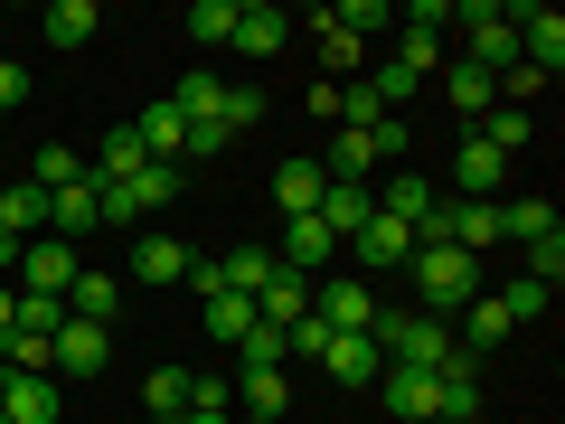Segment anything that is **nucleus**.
<instances>
[{"instance_id":"obj_1","label":"nucleus","mask_w":565,"mask_h":424,"mask_svg":"<svg viewBox=\"0 0 565 424\" xmlns=\"http://www.w3.org/2000/svg\"><path fill=\"white\" fill-rule=\"evenodd\" d=\"M161 104H170L180 123H217L226 141H236V132H255V123H264V95H255V85H226V76H207V66H189V76L170 85Z\"/></svg>"},{"instance_id":"obj_2","label":"nucleus","mask_w":565,"mask_h":424,"mask_svg":"<svg viewBox=\"0 0 565 424\" xmlns=\"http://www.w3.org/2000/svg\"><path fill=\"white\" fill-rule=\"evenodd\" d=\"M444 29H462V66H481V76H509L519 66V29H509L500 0H462Z\"/></svg>"},{"instance_id":"obj_3","label":"nucleus","mask_w":565,"mask_h":424,"mask_svg":"<svg viewBox=\"0 0 565 424\" xmlns=\"http://www.w3.org/2000/svg\"><path fill=\"white\" fill-rule=\"evenodd\" d=\"M405 274H415V293H424V311H434V321H444V311H462L471 293H481V264H471L462 245H415V264H405Z\"/></svg>"},{"instance_id":"obj_4","label":"nucleus","mask_w":565,"mask_h":424,"mask_svg":"<svg viewBox=\"0 0 565 424\" xmlns=\"http://www.w3.org/2000/svg\"><path fill=\"white\" fill-rule=\"evenodd\" d=\"M367 170H405V123L330 132V170H321V180H367Z\"/></svg>"},{"instance_id":"obj_5","label":"nucleus","mask_w":565,"mask_h":424,"mask_svg":"<svg viewBox=\"0 0 565 424\" xmlns=\"http://www.w3.org/2000/svg\"><path fill=\"white\" fill-rule=\"evenodd\" d=\"M415 226H405V218H386V208H377V218H367L359 226V236H349V264H359V274H405V264H415Z\"/></svg>"},{"instance_id":"obj_6","label":"nucleus","mask_w":565,"mask_h":424,"mask_svg":"<svg viewBox=\"0 0 565 424\" xmlns=\"http://www.w3.org/2000/svg\"><path fill=\"white\" fill-rule=\"evenodd\" d=\"M311 321H321L330 340H340V330H367V321H377V293H367L359 274H321V283H311Z\"/></svg>"},{"instance_id":"obj_7","label":"nucleus","mask_w":565,"mask_h":424,"mask_svg":"<svg viewBox=\"0 0 565 424\" xmlns=\"http://www.w3.org/2000/svg\"><path fill=\"white\" fill-rule=\"evenodd\" d=\"M0 415L10 424H57L66 415V386L47 368H0Z\"/></svg>"},{"instance_id":"obj_8","label":"nucleus","mask_w":565,"mask_h":424,"mask_svg":"<svg viewBox=\"0 0 565 424\" xmlns=\"http://www.w3.org/2000/svg\"><path fill=\"white\" fill-rule=\"evenodd\" d=\"M104 359H114V330H95V321H66L57 340H47V378H104Z\"/></svg>"},{"instance_id":"obj_9","label":"nucleus","mask_w":565,"mask_h":424,"mask_svg":"<svg viewBox=\"0 0 565 424\" xmlns=\"http://www.w3.org/2000/svg\"><path fill=\"white\" fill-rule=\"evenodd\" d=\"M76 264H85V245H66V236H29V245H20V293H57V303H66Z\"/></svg>"},{"instance_id":"obj_10","label":"nucleus","mask_w":565,"mask_h":424,"mask_svg":"<svg viewBox=\"0 0 565 424\" xmlns=\"http://www.w3.org/2000/svg\"><path fill=\"white\" fill-rule=\"evenodd\" d=\"M444 236L462 245L471 264L500 255V245H509V236H500V199H444Z\"/></svg>"},{"instance_id":"obj_11","label":"nucleus","mask_w":565,"mask_h":424,"mask_svg":"<svg viewBox=\"0 0 565 424\" xmlns=\"http://www.w3.org/2000/svg\"><path fill=\"white\" fill-rule=\"evenodd\" d=\"M509 29H519V66H537V76L556 85V66H565V20H556V10H509Z\"/></svg>"},{"instance_id":"obj_12","label":"nucleus","mask_w":565,"mask_h":424,"mask_svg":"<svg viewBox=\"0 0 565 424\" xmlns=\"http://www.w3.org/2000/svg\"><path fill=\"white\" fill-rule=\"evenodd\" d=\"M377 396L396 424H434L444 405H434V368H377Z\"/></svg>"},{"instance_id":"obj_13","label":"nucleus","mask_w":565,"mask_h":424,"mask_svg":"<svg viewBox=\"0 0 565 424\" xmlns=\"http://www.w3.org/2000/svg\"><path fill=\"white\" fill-rule=\"evenodd\" d=\"M132 283H151V293L189 283V245H180V236H161V226H141V236H132Z\"/></svg>"},{"instance_id":"obj_14","label":"nucleus","mask_w":565,"mask_h":424,"mask_svg":"<svg viewBox=\"0 0 565 424\" xmlns=\"http://www.w3.org/2000/svg\"><path fill=\"white\" fill-rule=\"evenodd\" d=\"M122 311V274H104V264H76V283H66V321H114Z\"/></svg>"},{"instance_id":"obj_15","label":"nucleus","mask_w":565,"mask_h":424,"mask_svg":"<svg viewBox=\"0 0 565 424\" xmlns=\"http://www.w3.org/2000/svg\"><path fill=\"white\" fill-rule=\"evenodd\" d=\"M95 226H104V189H95V180H76V189H57V199H47V236L85 245Z\"/></svg>"},{"instance_id":"obj_16","label":"nucleus","mask_w":565,"mask_h":424,"mask_svg":"<svg viewBox=\"0 0 565 424\" xmlns=\"http://www.w3.org/2000/svg\"><path fill=\"white\" fill-rule=\"evenodd\" d=\"M367 218H377V189H367V180H330L321 189V226L340 236V255H349V236H359Z\"/></svg>"},{"instance_id":"obj_17","label":"nucleus","mask_w":565,"mask_h":424,"mask_svg":"<svg viewBox=\"0 0 565 424\" xmlns=\"http://www.w3.org/2000/svg\"><path fill=\"white\" fill-rule=\"evenodd\" d=\"M452 180H462V189H452V199H500L509 161H500V151H490L481 132H462V151H452Z\"/></svg>"},{"instance_id":"obj_18","label":"nucleus","mask_w":565,"mask_h":424,"mask_svg":"<svg viewBox=\"0 0 565 424\" xmlns=\"http://www.w3.org/2000/svg\"><path fill=\"white\" fill-rule=\"evenodd\" d=\"M302 311H311V274H292V264H274V283L255 293V321H264V330H292Z\"/></svg>"},{"instance_id":"obj_19","label":"nucleus","mask_w":565,"mask_h":424,"mask_svg":"<svg viewBox=\"0 0 565 424\" xmlns=\"http://www.w3.org/2000/svg\"><path fill=\"white\" fill-rule=\"evenodd\" d=\"M330 255H340V236H330L321 218H282V255H274V264H292V274L321 283V264H330Z\"/></svg>"},{"instance_id":"obj_20","label":"nucleus","mask_w":565,"mask_h":424,"mask_svg":"<svg viewBox=\"0 0 565 424\" xmlns=\"http://www.w3.org/2000/svg\"><path fill=\"white\" fill-rule=\"evenodd\" d=\"M321 368H330V378H340V386H377V340H367V330H340V340H321Z\"/></svg>"},{"instance_id":"obj_21","label":"nucleus","mask_w":565,"mask_h":424,"mask_svg":"<svg viewBox=\"0 0 565 424\" xmlns=\"http://www.w3.org/2000/svg\"><path fill=\"white\" fill-rule=\"evenodd\" d=\"M282 39H292V20H282L274 0H236V47L245 57H274Z\"/></svg>"},{"instance_id":"obj_22","label":"nucleus","mask_w":565,"mask_h":424,"mask_svg":"<svg viewBox=\"0 0 565 424\" xmlns=\"http://www.w3.org/2000/svg\"><path fill=\"white\" fill-rule=\"evenodd\" d=\"M321 161H282L274 170V208H282V218H321Z\"/></svg>"},{"instance_id":"obj_23","label":"nucleus","mask_w":565,"mask_h":424,"mask_svg":"<svg viewBox=\"0 0 565 424\" xmlns=\"http://www.w3.org/2000/svg\"><path fill=\"white\" fill-rule=\"evenodd\" d=\"M444 95H452V114H462V132H471V123H481L490 104H500V85H490L481 66H462V57H444Z\"/></svg>"},{"instance_id":"obj_24","label":"nucleus","mask_w":565,"mask_h":424,"mask_svg":"<svg viewBox=\"0 0 565 424\" xmlns=\"http://www.w3.org/2000/svg\"><path fill=\"white\" fill-rule=\"evenodd\" d=\"M471 132H481V141H490V151H500V161H519L527 141H537V114H519V104H490V114H481V123H471Z\"/></svg>"},{"instance_id":"obj_25","label":"nucleus","mask_w":565,"mask_h":424,"mask_svg":"<svg viewBox=\"0 0 565 424\" xmlns=\"http://www.w3.org/2000/svg\"><path fill=\"white\" fill-rule=\"evenodd\" d=\"M189 396H199V378H189V368H151V378H141V405H151V424H180V415H189Z\"/></svg>"},{"instance_id":"obj_26","label":"nucleus","mask_w":565,"mask_h":424,"mask_svg":"<svg viewBox=\"0 0 565 424\" xmlns=\"http://www.w3.org/2000/svg\"><path fill=\"white\" fill-rule=\"evenodd\" d=\"M0 226H10V236H47V189L39 180H10V189H0Z\"/></svg>"},{"instance_id":"obj_27","label":"nucleus","mask_w":565,"mask_h":424,"mask_svg":"<svg viewBox=\"0 0 565 424\" xmlns=\"http://www.w3.org/2000/svg\"><path fill=\"white\" fill-rule=\"evenodd\" d=\"M500 236H509V245H519V255H527V245L565 236V226H556V208H546V199H509V208H500Z\"/></svg>"},{"instance_id":"obj_28","label":"nucleus","mask_w":565,"mask_h":424,"mask_svg":"<svg viewBox=\"0 0 565 424\" xmlns=\"http://www.w3.org/2000/svg\"><path fill=\"white\" fill-rule=\"evenodd\" d=\"M141 161H151V151H141V141H132V123H122V132H104V141H95V170H85V180H95V189H114V180H132Z\"/></svg>"},{"instance_id":"obj_29","label":"nucleus","mask_w":565,"mask_h":424,"mask_svg":"<svg viewBox=\"0 0 565 424\" xmlns=\"http://www.w3.org/2000/svg\"><path fill=\"white\" fill-rule=\"evenodd\" d=\"M39 29H47V47H85L104 20H95V0H47V20H39Z\"/></svg>"},{"instance_id":"obj_30","label":"nucleus","mask_w":565,"mask_h":424,"mask_svg":"<svg viewBox=\"0 0 565 424\" xmlns=\"http://www.w3.org/2000/svg\"><path fill=\"white\" fill-rule=\"evenodd\" d=\"M29 180H39L47 199H57V189H76V180H85V151H76V141H47L39 161H29Z\"/></svg>"},{"instance_id":"obj_31","label":"nucleus","mask_w":565,"mask_h":424,"mask_svg":"<svg viewBox=\"0 0 565 424\" xmlns=\"http://www.w3.org/2000/svg\"><path fill=\"white\" fill-rule=\"evenodd\" d=\"M189 39L199 47H236V0H189Z\"/></svg>"},{"instance_id":"obj_32","label":"nucleus","mask_w":565,"mask_h":424,"mask_svg":"<svg viewBox=\"0 0 565 424\" xmlns=\"http://www.w3.org/2000/svg\"><path fill=\"white\" fill-rule=\"evenodd\" d=\"M396 66H405V76H444V29H415V20H405Z\"/></svg>"},{"instance_id":"obj_33","label":"nucleus","mask_w":565,"mask_h":424,"mask_svg":"<svg viewBox=\"0 0 565 424\" xmlns=\"http://www.w3.org/2000/svg\"><path fill=\"white\" fill-rule=\"evenodd\" d=\"M282 405H292V378H282V368H245V415L282 424Z\"/></svg>"},{"instance_id":"obj_34","label":"nucleus","mask_w":565,"mask_h":424,"mask_svg":"<svg viewBox=\"0 0 565 424\" xmlns=\"http://www.w3.org/2000/svg\"><path fill=\"white\" fill-rule=\"evenodd\" d=\"M462 311H471V359H481V349H500V340H509V311H500V293H471Z\"/></svg>"},{"instance_id":"obj_35","label":"nucleus","mask_w":565,"mask_h":424,"mask_svg":"<svg viewBox=\"0 0 565 424\" xmlns=\"http://www.w3.org/2000/svg\"><path fill=\"white\" fill-rule=\"evenodd\" d=\"M199 311H207V340H226V349L255 330V303H236V293H217V303H199Z\"/></svg>"},{"instance_id":"obj_36","label":"nucleus","mask_w":565,"mask_h":424,"mask_svg":"<svg viewBox=\"0 0 565 424\" xmlns=\"http://www.w3.org/2000/svg\"><path fill=\"white\" fill-rule=\"evenodd\" d=\"M311 29H321V76H330V85H340V76H349V66H359V39H349V29H340V20H330V10H321V20H311Z\"/></svg>"},{"instance_id":"obj_37","label":"nucleus","mask_w":565,"mask_h":424,"mask_svg":"<svg viewBox=\"0 0 565 424\" xmlns=\"http://www.w3.org/2000/svg\"><path fill=\"white\" fill-rule=\"evenodd\" d=\"M546 303H556V293H546V283H509V293H500V311H509V330H527V321H546Z\"/></svg>"},{"instance_id":"obj_38","label":"nucleus","mask_w":565,"mask_h":424,"mask_svg":"<svg viewBox=\"0 0 565 424\" xmlns=\"http://www.w3.org/2000/svg\"><path fill=\"white\" fill-rule=\"evenodd\" d=\"M236 349H245V368H292V349H282V330H264V321L245 330Z\"/></svg>"},{"instance_id":"obj_39","label":"nucleus","mask_w":565,"mask_h":424,"mask_svg":"<svg viewBox=\"0 0 565 424\" xmlns=\"http://www.w3.org/2000/svg\"><path fill=\"white\" fill-rule=\"evenodd\" d=\"M330 20H340L349 39H367V29H386V0H340V10H330Z\"/></svg>"},{"instance_id":"obj_40","label":"nucleus","mask_w":565,"mask_h":424,"mask_svg":"<svg viewBox=\"0 0 565 424\" xmlns=\"http://www.w3.org/2000/svg\"><path fill=\"white\" fill-rule=\"evenodd\" d=\"M367 85H377V95H386V114H396V104H405V95H415V85H424V76H405V66H396V57H386V66H377V76H367Z\"/></svg>"},{"instance_id":"obj_41","label":"nucleus","mask_w":565,"mask_h":424,"mask_svg":"<svg viewBox=\"0 0 565 424\" xmlns=\"http://www.w3.org/2000/svg\"><path fill=\"white\" fill-rule=\"evenodd\" d=\"M10 104H29V66L20 57H0V114H10Z\"/></svg>"},{"instance_id":"obj_42","label":"nucleus","mask_w":565,"mask_h":424,"mask_svg":"<svg viewBox=\"0 0 565 424\" xmlns=\"http://www.w3.org/2000/svg\"><path fill=\"white\" fill-rule=\"evenodd\" d=\"M180 424H236V396H226V405H189Z\"/></svg>"},{"instance_id":"obj_43","label":"nucleus","mask_w":565,"mask_h":424,"mask_svg":"<svg viewBox=\"0 0 565 424\" xmlns=\"http://www.w3.org/2000/svg\"><path fill=\"white\" fill-rule=\"evenodd\" d=\"M20 274V236H10V226H0V283Z\"/></svg>"},{"instance_id":"obj_44","label":"nucleus","mask_w":565,"mask_h":424,"mask_svg":"<svg viewBox=\"0 0 565 424\" xmlns=\"http://www.w3.org/2000/svg\"><path fill=\"white\" fill-rule=\"evenodd\" d=\"M10 303H20V283H0V330H10Z\"/></svg>"},{"instance_id":"obj_45","label":"nucleus","mask_w":565,"mask_h":424,"mask_svg":"<svg viewBox=\"0 0 565 424\" xmlns=\"http://www.w3.org/2000/svg\"><path fill=\"white\" fill-rule=\"evenodd\" d=\"M245 424H274V415H245Z\"/></svg>"},{"instance_id":"obj_46","label":"nucleus","mask_w":565,"mask_h":424,"mask_svg":"<svg viewBox=\"0 0 565 424\" xmlns=\"http://www.w3.org/2000/svg\"><path fill=\"white\" fill-rule=\"evenodd\" d=\"M0 424H10V415H0Z\"/></svg>"}]
</instances>
